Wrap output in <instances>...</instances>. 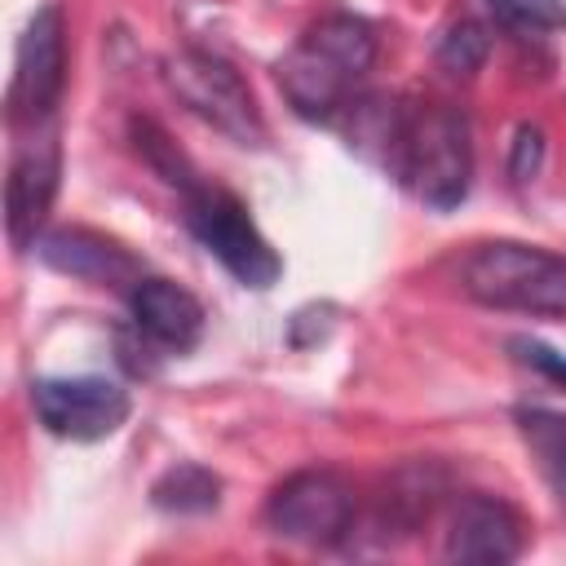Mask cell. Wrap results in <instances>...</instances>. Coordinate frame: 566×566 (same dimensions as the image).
Returning a JSON list of instances; mask_svg holds the SVG:
<instances>
[{
    "instance_id": "1",
    "label": "cell",
    "mask_w": 566,
    "mask_h": 566,
    "mask_svg": "<svg viewBox=\"0 0 566 566\" xmlns=\"http://www.w3.org/2000/svg\"><path fill=\"white\" fill-rule=\"evenodd\" d=\"M460 287L491 310L566 318V256L513 239L478 243L460 265Z\"/></svg>"
},
{
    "instance_id": "2",
    "label": "cell",
    "mask_w": 566,
    "mask_h": 566,
    "mask_svg": "<svg viewBox=\"0 0 566 566\" xmlns=\"http://www.w3.org/2000/svg\"><path fill=\"white\" fill-rule=\"evenodd\" d=\"M398 172L424 199L429 208H455L469 195L473 177V146L464 115L447 106H429L411 119H402L398 133Z\"/></svg>"
},
{
    "instance_id": "3",
    "label": "cell",
    "mask_w": 566,
    "mask_h": 566,
    "mask_svg": "<svg viewBox=\"0 0 566 566\" xmlns=\"http://www.w3.org/2000/svg\"><path fill=\"white\" fill-rule=\"evenodd\" d=\"M186 221L195 230V239L243 283V287H274L279 274H283V261L279 252L265 243V234L252 226L248 208L226 195V190H208V186H195L190 190V203H186Z\"/></svg>"
},
{
    "instance_id": "4",
    "label": "cell",
    "mask_w": 566,
    "mask_h": 566,
    "mask_svg": "<svg viewBox=\"0 0 566 566\" xmlns=\"http://www.w3.org/2000/svg\"><path fill=\"white\" fill-rule=\"evenodd\" d=\"M164 80L199 119H208L212 128L230 133L234 142L256 146L265 137L256 97H252V88L243 84V75L230 62H221L212 53L186 49V53L164 57Z\"/></svg>"
},
{
    "instance_id": "5",
    "label": "cell",
    "mask_w": 566,
    "mask_h": 566,
    "mask_svg": "<svg viewBox=\"0 0 566 566\" xmlns=\"http://www.w3.org/2000/svg\"><path fill=\"white\" fill-rule=\"evenodd\" d=\"M265 517L283 539L327 548L340 544L354 526V491L327 469H301L270 495Z\"/></svg>"
},
{
    "instance_id": "6",
    "label": "cell",
    "mask_w": 566,
    "mask_h": 566,
    "mask_svg": "<svg viewBox=\"0 0 566 566\" xmlns=\"http://www.w3.org/2000/svg\"><path fill=\"white\" fill-rule=\"evenodd\" d=\"M31 402H35L40 424L53 438H66V442L111 438L133 411L128 389H119L106 376H49V380H35L31 385Z\"/></svg>"
},
{
    "instance_id": "7",
    "label": "cell",
    "mask_w": 566,
    "mask_h": 566,
    "mask_svg": "<svg viewBox=\"0 0 566 566\" xmlns=\"http://www.w3.org/2000/svg\"><path fill=\"white\" fill-rule=\"evenodd\" d=\"M66 88V27L57 4H40L18 40V62H13V88L9 106L13 119H44L53 115L57 97Z\"/></svg>"
},
{
    "instance_id": "8",
    "label": "cell",
    "mask_w": 566,
    "mask_h": 566,
    "mask_svg": "<svg viewBox=\"0 0 566 566\" xmlns=\"http://www.w3.org/2000/svg\"><path fill=\"white\" fill-rule=\"evenodd\" d=\"M526 544L522 513L495 495H464L447 526V557L473 562V566H500L513 562Z\"/></svg>"
},
{
    "instance_id": "9",
    "label": "cell",
    "mask_w": 566,
    "mask_h": 566,
    "mask_svg": "<svg viewBox=\"0 0 566 566\" xmlns=\"http://www.w3.org/2000/svg\"><path fill=\"white\" fill-rule=\"evenodd\" d=\"M354 71H345L336 57H327L318 44H310L305 35L287 49V57L279 62V88L287 97V106L301 115V119H314V124H327L336 119V111L349 102V88H354Z\"/></svg>"
},
{
    "instance_id": "10",
    "label": "cell",
    "mask_w": 566,
    "mask_h": 566,
    "mask_svg": "<svg viewBox=\"0 0 566 566\" xmlns=\"http://www.w3.org/2000/svg\"><path fill=\"white\" fill-rule=\"evenodd\" d=\"M128 314L146 340H155L172 354L190 349L203 336V305L195 301V292H186L172 279H133Z\"/></svg>"
},
{
    "instance_id": "11",
    "label": "cell",
    "mask_w": 566,
    "mask_h": 566,
    "mask_svg": "<svg viewBox=\"0 0 566 566\" xmlns=\"http://www.w3.org/2000/svg\"><path fill=\"white\" fill-rule=\"evenodd\" d=\"M40 261L71 274V279H84V283H124V279H137V261L115 248L111 239L93 234V230H49L40 243H35Z\"/></svg>"
},
{
    "instance_id": "12",
    "label": "cell",
    "mask_w": 566,
    "mask_h": 566,
    "mask_svg": "<svg viewBox=\"0 0 566 566\" xmlns=\"http://www.w3.org/2000/svg\"><path fill=\"white\" fill-rule=\"evenodd\" d=\"M53 195H57V150L44 146V150L22 155L9 172V239L18 248L35 243V230H40Z\"/></svg>"
},
{
    "instance_id": "13",
    "label": "cell",
    "mask_w": 566,
    "mask_h": 566,
    "mask_svg": "<svg viewBox=\"0 0 566 566\" xmlns=\"http://www.w3.org/2000/svg\"><path fill=\"white\" fill-rule=\"evenodd\" d=\"M310 44H318L327 57H336L345 71L367 75L376 62V31L354 13H327L305 31Z\"/></svg>"
},
{
    "instance_id": "14",
    "label": "cell",
    "mask_w": 566,
    "mask_h": 566,
    "mask_svg": "<svg viewBox=\"0 0 566 566\" xmlns=\"http://www.w3.org/2000/svg\"><path fill=\"white\" fill-rule=\"evenodd\" d=\"M517 433L531 447L539 473L548 478V486L566 500V416L544 411V407H522L517 411Z\"/></svg>"
},
{
    "instance_id": "15",
    "label": "cell",
    "mask_w": 566,
    "mask_h": 566,
    "mask_svg": "<svg viewBox=\"0 0 566 566\" xmlns=\"http://www.w3.org/2000/svg\"><path fill=\"white\" fill-rule=\"evenodd\" d=\"M150 500L164 513H208L221 504V478L203 464H172L150 486Z\"/></svg>"
},
{
    "instance_id": "16",
    "label": "cell",
    "mask_w": 566,
    "mask_h": 566,
    "mask_svg": "<svg viewBox=\"0 0 566 566\" xmlns=\"http://www.w3.org/2000/svg\"><path fill=\"white\" fill-rule=\"evenodd\" d=\"M433 57H438V66L447 75H478L486 66V57H491V31L482 22H473V18H460V22H451L442 31Z\"/></svg>"
},
{
    "instance_id": "17",
    "label": "cell",
    "mask_w": 566,
    "mask_h": 566,
    "mask_svg": "<svg viewBox=\"0 0 566 566\" xmlns=\"http://www.w3.org/2000/svg\"><path fill=\"white\" fill-rule=\"evenodd\" d=\"M133 142H137V155L168 181V186H181L186 195L199 186L195 181V168H190V159L177 150V142L155 124V119H133Z\"/></svg>"
},
{
    "instance_id": "18",
    "label": "cell",
    "mask_w": 566,
    "mask_h": 566,
    "mask_svg": "<svg viewBox=\"0 0 566 566\" xmlns=\"http://www.w3.org/2000/svg\"><path fill=\"white\" fill-rule=\"evenodd\" d=\"M486 9L504 31H517V35L566 27V4L562 0H486Z\"/></svg>"
},
{
    "instance_id": "19",
    "label": "cell",
    "mask_w": 566,
    "mask_h": 566,
    "mask_svg": "<svg viewBox=\"0 0 566 566\" xmlns=\"http://www.w3.org/2000/svg\"><path fill=\"white\" fill-rule=\"evenodd\" d=\"M544 164V128L539 124H522L517 137H513V155H509V177L522 186L539 172Z\"/></svg>"
},
{
    "instance_id": "20",
    "label": "cell",
    "mask_w": 566,
    "mask_h": 566,
    "mask_svg": "<svg viewBox=\"0 0 566 566\" xmlns=\"http://www.w3.org/2000/svg\"><path fill=\"white\" fill-rule=\"evenodd\" d=\"M509 349L517 354V363H526V367L544 371L548 380H557V385L566 389V358H562L557 349H548V345H539V340H526V336H513V340H509Z\"/></svg>"
}]
</instances>
